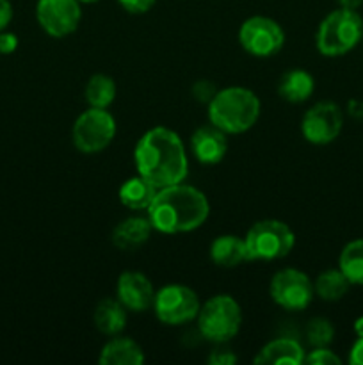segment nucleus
<instances>
[{
  "label": "nucleus",
  "instance_id": "39448f33",
  "mask_svg": "<svg viewBox=\"0 0 363 365\" xmlns=\"http://www.w3.org/2000/svg\"><path fill=\"white\" fill-rule=\"evenodd\" d=\"M198 331L216 344L231 341L241 330V305L228 294H217L201 305L198 312Z\"/></svg>",
  "mask_w": 363,
  "mask_h": 365
},
{
  "label": "nucleus",
  "instance_id": "4468645a",
  "mask_svg": "<svg viewBox=\"0 0 363 365\" xmlns=\"http://www.w3.org/2000/svg\"><path fill=\"white\" fill-rule=\"evenodd\" d=\"M191 150L198 163L205 166L219 164L228 152L226 132L212 123L196 128L194 134L191 135Z\"/></svg>",
  "mask_w": 363,
  "mask_h": 365
},
{
  "label": "nucleus",
  "instance_id": "72a5a7b5",
  "mask_svg": "<svg viewBox=\"0 0 363 365\" xmlns=\"http://www.w3.org/2000/svg\"><path fill=\"white\" fill-rule=\"evenodd\" d=\"M338 6L345 7V9H356L358 11L359 7L363 6V0H337Z\"/></svg>",
  "mask_w": 363,
  "mask_h": 365
},
{
  "label": "nucleus",
  "instance_id": "473e14b6",
  "mask_svg": "<svg viewBox=\"0 0 363 365\" xmlns=\"http://www.w3.org/2000/svg\"><path fill=\"white\" fill-rule=\"evenodd\" d=\"M347 113L354 120H363V100H351L347 106Z\"/></svg>",
  "mask_w": 363,
  "mask_h": 365
},
{
  "label": "nucleus",
  "instance_id": "bb28decb",
  "mask_svg": "<svg viewBox=\"0 0 363 365\" xmlns=\"http://www.w3.org/2000/svg\"><path fill=\"white\" fill-rule=\"evenodd\" d=\"M120 6L123 7L125 11L132 14H142L148 13L153 6H155L157 0H117Z\"/></svg>",
  "mask_w": 363,
  "mask_h": 365
},
{
  "label": "nucleus",
  "instance_id": "c85d7f7f",
  "mask_svg": "<svg viewBox=\"0 0 363 365\" xmlns=\"http://www.w3.org/2000/svg\"><path fill=\"white\" fill-rule=\"evenodd\" d=\"M235 362H237V356L230 349H216L209 356V364L212 365H233Z\"/></svg>",
  "mask_w": 363,
  "mask_h": 365
},
{
  "label": "nucleus",
  "instance_id": "f8f14e48",
  "mask_svg": "<svg viewBox=\"0 0 363 365\" xmlns=\"http://www.w3.org/2000/svg\"><path fill=\"white\" fill-rule=\"evenodd\" d=\"M36 18L46 34L52 38H64L73 34L82 20L78 0H39L36 6Z\"/></svg>",
  "mask_w": 363,
  "mask_h": 365
},
{
  "label": "nucleus",
  "instance_id": "cd10ccee",
  "mask_svg": "<svg viewBox=\"0 0 363 365\" xmlns=\"http://www.w3.org/2000/svg\"><path fill=\"white\" fill-rule=\"evenodd\" d=\"M192 93H194V98H198L199 102L209 103L210 100L216 96L217 89L214 88L209 81H199V82H196L194 88H192Z\"/></svg>",
  "mask_w": 363,
  "mask_h": 365
},
{
  "label": "nucleus",
  "instance_id": "6ab92c4d",
  "mask_svg": "<svg viewBox=\"0 0 363 365\" xmlns=\"http://www.w3.org/2000/svg\"><path fill=\"white\" fill-rule=\"evenodd\" d=\"M93 321L96 330L102 331L103 335L116 337L127 327V309L121 305L120 299L105 298L96 305Z\"/></svg>",
  "mask_w": 363,
  "mask_h": 365
},
{
  "label": "nucleus",
  "instance_id": "2eb2a0df",
  "mask_svg": "<svg viewBox=\"0 0 363 365\" xmlns=\"http://www.w3.org/2000/svg\"><path fill=\"white\" fill-rule=\"evenodd\" d=\"M152 230L153 227L148 217H127L114 227L110 241L116 248L123 250V252H132V250L141 248L148 241Z\"/></svg>",
  "mask_w": 363,
  "mask_h": 365
},
{
  "label": "nucleus",
  "instance_id": "4be33fe9",
  "mask_svg": "<svg viewBox=\"0 0 363 365\" xmlns=\"http://www.w3.org/2000/svg\"><path fill=\"white\" fill-rule=\"evenodd\" d=\"M338 269L345 274L351 285H363V239H354L342 248Z\"/></svg>",
  "mask_w": 363,
  "mask_h": 365
},
{
  "label": "nucleus",
  "instance_id": "6e6552de",
  "mask_svg": "<svg viewBox=\"0 0 363 365\" xmlns=\"http://www.w3.org/2000/svg\"><path fill=\"white\" fill-rule=\"evenodd\" d=\"M199 299L198 294L187 285L171 284L155 292L153 310L160 323L169 327H182L198 317Z\"/></svg>",
  "mask_w": 363,
  "mask_h": 365
},
{
  "label": "nucleus",
  "instance_id": "f03ea898",
  "mask_svg": "<svg viewBox=\"0 0 363 365\" xmlns=\"http://www.w3.org/2000/svg\"><path fill=\"white\" fill-rule=\"evenodd\" d=\"M148 220L160 234H185L201 227L210 214L206 196L184 182L157 191L148 207Z\"/></svg>",
  "mask_w": 363,
  "mask_h": 365
},
{
  "label": "nucleus",
  "instance_id": "20e7f679",
  "mask_svg": "<svg viewBox=\"0 0 363 365\" xmlns=\"http://www.w3.org/2000/svg\"><path fill=\"white\" fill-rule=\"evenodd\" d=\"M363 41V18L356 9H335L320 21L315 45L322 56L340 57Z\"/></svg>",
  "mask_w": 363,
  "mask_h": 365
},
{
  "label": "nucleus",
  "instance_id": "412c9836",
  "mask_svg": "<svg viewBox=\"0 0 363 365\" xmlns=\"http://www.w3.org/2000/svg\"><path fill=\"white\" fill-rule=\"evenodd\" d=\"M157 191H159V189H157L152 182H148L144 177L137 175V177L128 178V180L121 185L117 196H120V202L123 203L127 209L148 210L153 198H155Z\"/></svg>",
  "mask_w": 363,
  "mask_h": 365
},
{
  "label": "nucleus",
  "instance_id": "9d476101",
  "mask_svg": "<svg viewBox=\"0 0 363 365\" xmlns=\"http://www.w3.org/2000/svg\"><path fill=\"white\" fill-rule=\"evenodd\" d=\"M344 128V110L330 100L317 102L310 107L301 120L302 138L317 146L330 145Z\"/></svg>",
  "mask_w": 363,
  "mask_h": 365
},
{
  "label": "nucleus",
  "instance_id": "b1692460",
  "mask_svg": "<svg viewBox=\"0 0 363 365\" xmlns=\"http://www.w3.org/2000/svg\"><path fill=\"white\" fill-rule=\"evenodd\" d=\"M84 95L91 107L107 109L116 98V84H114L112 77H109V75L96 73L85 84Z\"/></svg>",
  "mask_w": 363,
  "mask_h": 365
},
{
  "label": "nucleus",
  "instance_id": "a211bd4d",
  "mask_svg": "<svg viewBox=\"0 0 363 365\" xmlns=\"http://www.w3.org/2000/svg\"><path fill=\"white\" fill-rule=\"evenodd\" d=\"M210 259L219 267H237L238 264L248 260V250H246L244 239L237 235H219L210 245Z\"/></svg>",
  "mask_w": 363,
  "mask_h": 365
},
{
  "label": "nucleus",
  "instance_id": "5701e85b",
  "mask_svg": "<svg viewBox=\"0 0 363 365\" xmlns=\"http://www.w3.org/2000/svg\"><path fill=\"white\" fill-rule=\"evenodd\" d=\"M349 287H351V284L338 267L322 271L313 284V291L324 302H338L347 294Z\"/></svg>",
  "mask_w": 363,
  "mask_h": 365
},
{
  "label": "nucleus",
  "instance_id": "f704fd0d",
  "mask_svg": "<svg viewBox=\"0 0 363 365\" xmlns=\"http://www.w3.org/2000/svg\"><path fill=\"white\" fill-rule=\"evenodd\" d=\"M352 330H354L356 337H363V316H359L358 319L354 321V327H352Z\"/></svg>",
  "mask_w": 363,
  "mask_h": 365
},
{
  "label": "nucleus",
  "instance_id": "0eeeda50",
  "mask_svg": "<svg viewBox=\"0 0 363 365\" xmlns=\"http://www.w3.org/2000/svg\"><path fill=\"white\" fill-rule=\"evenodd\" d=\"M116 135V120L107 109L84 110L75 120L73 145L82 153H98L112 143Z\"/></svg>",
  "mask_w": 363,
  "mask_h": 365
},
{
  "label": "nucleus",
  "instance_id": "c9c22d12",
  "mask_svg": "<svg viewBox=\"0 0 363 365\" xmlns=\"http://www.w3.org/2000/svg\"><path fill=\"white\" fill-rule=\"evenodd\" d=\"M78 2H82V4H93V2H98V0H78Z\"/></svg>",
  "mask_w": 363,
  "mask_h": 365
},
{
  "label": "nucleus",
  "instance_id": "c756f323",
  "mask_svg": "<svg viewBox=\"0 0 363 365\" xmlns=\"http://www.w3.org/2000/svg\"><path fill=\"white\" fill-rule=\"evenodd\" d=\"M18 46V38L13 32H2L0 34V53H13Z\"/></svg>",
  "mask_w": 363,
  "mask_h": 365
},
{
  "label": "nucleus",
  "instance_id": "aec40b11",
  "mask_svg": "<svg viewBox=\"0 0 363 365\" xmlns=\"http://www.w3.org/2000/svg\"><path fill=\"white\" fill-rule=\"evenodd\" d=\"M315 81L306 70H288L278 82V95L290 103H302L313 95Z\"/></svg>",
  "mask_w": 363,
  "mask_h": 365
},
{
  "label": "nucleus",
  "instance_id": "a878e982",
  "mask_svg": "<svg viewBox=\"0 0 363 365\" xmlns=\"http://www.w3.org/2000/svg\"><path fill=\"white\" fill-rule=\"evenodd\" d=\"M305 364L310 365H340L342 360L340 356L335 355L330 349V346L326 348H313V351H310L305 356Z\"/></svg>",
  "mask_w": 363,
  "mask_h": 365
},
{
  "label": "nucleus",
  "instance_id": "f257e3e1",
  "mask_svg": "<svg viewBox=\"0 0 363 365\" xmlns=\"http://www.w3.org/2000/svg\"><path fill=\"white\" fill-rule=\"evenodd\" d=\"M135 168L141 177L157 189L180 184L187 178L189 159L177 132L166 127L149 128L134 152Z\"/></svg>",
  "mask_w": 363,
  "mask_h": 365
},
{
  "label": "nucleus",
  "instance_id": "7ed1b4c3",
  "mask_svg": "<svg viewBox=\"0 0 363 365\" xmlns=\"http://www.w3.org/2000/svg\"><path fill=\"white\" fill-rule=\"evenodd\" d=\"M260 100L248 88H226L209 102V120L226 134H242L258 121Z\"/></svg>",
  "mask_w": 363,
  "mask_h": 365
},
{
  "label": "nucleus",
  "instance_id": "1a4fd4ad",
  "mask_svg": "<svg viewBox=\"0 0 363 365\" xmlns=\"http://www.w3.org/2000/svg\"><path fill=\"white\" fill-rule=\"evenodd\" d=\"M270 298L278 307L290 312H301L312 303L313 284L308 274L302 271L287 267V269L278 271L273 277L269 285Z\"/></svg>",
  "mask_w": 363,
  "mask_h": 365
},
{
  "label": "nucleus",
  "instance_id": "f3484780",
  "mask_svg": "<svg viewBox=\"0 0 363 365\" xmlns=\"http://www.w3.org/2000/svg\"><path fill=\"white\" fill-rule=\"evenodd\" d=\"M100 365H141L144 364V351L128 337H114L103 346L98 359Z\"/></svg>",
  "mask_w": 363,
  "mask_h": 365
},
{
  "label": "nucleus",
  "instance_id": "9b49d317",
  "mask_svg": "<svg viewBox=\"0 0 363 365\" xmlns=\"http://www.w3.org/2000/svg\"><path fill=\"white\" fill-rule=\"evenodd\" d=\"M238 41L242 48L255 57H270L281 50L285 32L276 20L269 16H251L241 25Z\"/></svg>",
  "mask_w": 363,
  "mask_h": 365
},
{
  "label": "nucleus",
  "instance_id": "7c9ffc66",
  "mask_svg": "<svg viewBox=\"0 0 363 365\" xmlns=\"http://www.w3.org/2000/svg\"><path fill=\"white\" fill-rule=\"evenodd\" d=\"M349 364L363 365V337H356V342L349 351Z\"/></svg>",
  "mask_w": 363,
  "mask_h": 365
},
{
  "label": "nucleus",
  "instance_id": "dca6fc26",
  "mask_svg": "<svg viewBox=\"0 0 363 365\" xmlns=\"http://www.w3.org/2000/svg\"><path fill=\"white\" fill-rule=\"evenodd\" d=\"M305 349L294 339H276L263 346L255 356L256 365H301L305 364Z\"/></svg>",
  "mask_w": 363,
  "mask_h": 365
},
{
  "label": "nucleus",
  "instance_id": "393cba45",
  "mask_svg": "<svg viewBox=\"0 0 363 365\" xmlns=\"http://www.w3.org/2000/svg\"><path fill=\"white\" fill-rule=\"evenodd\" d=\"M335 328L330 319L324 317H313L306 327V341L313 346V348H326L333 342Z\"/></svg>",
  "mask_w": 363,
  "mask_h": 365
},
{
  "label": "nucleus",
  "instance_id": "ddd939ff",
  "mask_svg": "<svg viewBox=\"0 0 363 365\" xmlns=\"http://www.w3.org/2000/svg\"><path fill=\"white\" fill-rule=\"evenodd\" d=\"M155 292L149 278L139 271H125L117 278V299L130 312H146L153 309Z\"/></svg>",
  "mask_w": 363,
  "mask_h": 365
},
{
  "label": "nucleus",
  "instance_id": "2f4dec72",
  "mask_svg": "<svg viewBox=\"0 0 363 365\" xmlns=\"http://www.w3.org/2000/svg\"><path fill=\"white\" fill-rule=\"evenodd\" d=\"M13 20V6L9 0H0V32Z\"/></svg>",
  "mask_w": 363,
  "mask_h": 365
},
{
  "label": "nucleus",
  "instance_id": "423d86ee",
  "mask_svg": "<svg viewBox=\"0 0 363 365\" xmlns=\"http://www.w3.org/2000/svg\"><path fill=\"white\" fill-rule=\"evenodd\" d=\"M244 241L248 260H280L292 252L295 235L283 221L263 220L249 228Z\"/></svg>",
  "mask_w": 363,
  "mask_h": 365
}]
</instances>
